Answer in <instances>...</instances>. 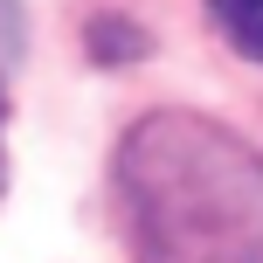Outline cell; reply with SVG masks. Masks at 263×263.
I'll return each instance as SVG.
<instances>
[{
    "mask_svg": "<svg viewBox=\"0 0 263 263\" xmlns=\"http://www.w3.org/2000/svg\"><path fill=\"white\" fill-rule=\"evenodd\" d=\"M145 263H263V166L215 125L159 118L125 145Z\"/></svg>",
    "mask_w": 263,
    "mask_h": 263,
    "instance_id": "1",
    "label": "cell"
},
{
    "mask_svg": "<svg viewBox=\"0 0 263 263\" xmlns=\"http://www.w3.org/2000/svg\"><path fill=\"white\" fill-rule=\"evenodd\" d=\"M215 28H222V42L236 55H250V63H263V0H208Z\"/></svg>",
    "mask_w": 263,
    "mask_h": 263,
    "instance_id": "2",
    "label": "cell"
},
{
    "mask_svg": "<svg viewBox=\"0 0 263 263\" xmlns=\"http://www.w3.org/2000/svg\"><path fill=\"white\" fill-rule=\"evenodd\" d=\"M139 49H145V35H139V28L97 21V55H104V63H125V55H139Z\"/></svg>",
    "mask_w": 263,
    "mask_h": 263,
    "instance_id": "3",
    "label": "cell"
},
{
    "mask_svg": "<svg viewBox=\"0 0 263 263\" xmlns=\"http://www.w3.org/2000/svg\"><path fill=\"white\" fill-rule=\"evenodd\" d=\"M0 118H7V90H0Z\"/></svg>",
    "mask_w": 263,
    "mask_h": 263,
    "instance_id": "4",
    "label": "cell"
}]
</instances>
